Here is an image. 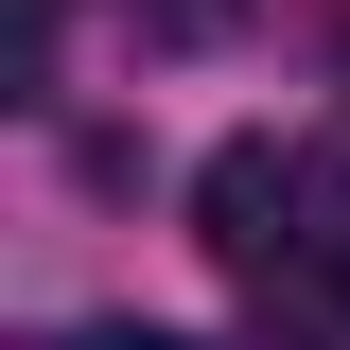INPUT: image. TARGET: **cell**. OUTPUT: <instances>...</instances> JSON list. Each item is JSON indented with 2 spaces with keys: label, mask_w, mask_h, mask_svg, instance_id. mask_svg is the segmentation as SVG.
<instances>
[{
  "label": "cell",
  "mask_w": 350,
  "mask_h": 350,
  "mask_svg": "<svg viewBox=\"0 0 350 350\" xmlns=\"http://www.w3.org/2000/svg\"><path fill=\"white\" fill-rule=\"evenodd\" d=\"M36 350H175V333H36Z\"/></svg>",
  "instance_id": "7a4b0ae2"
},
{
  "label": "cell",
  "mask_w": 350,
  "mask_h": 350,
  "mask_svg": "<svg viewBox=\"0 0 350 350\" xmlns=\"http://www.w3.org/2000/svg\"><path fill=\"white\" fill-rule=\"evenodd\" d=\"M193 245H211L228 280H298V245H315V175L280 158V140H211V175H193Z\"/></svg>",
  "instance_id": "6da1fadb"
}]
</instances>
